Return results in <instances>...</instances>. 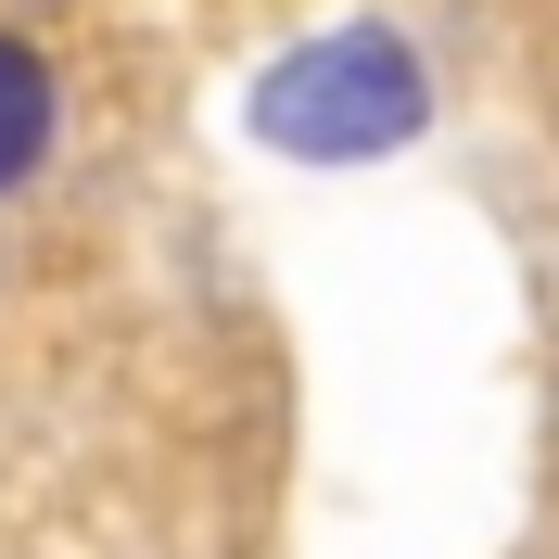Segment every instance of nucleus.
Returning <instances> with one entry per match:
<instances>
[{
	"mask_svg": "<svg viewBox=\"0 0 559 559\" xmlns=\"http://www.w3.org/2000/svg\"><path fill=\"white\" fill-rule=\"evenodd\" d=\"M407 128H419V64L394 38H318L267 90V140H293V153H382Z\"/></svg>",
	"mask_w": 559,
	"mask_h": 559,
	"instance_id": "f257e3e1",
	"label": "nucleus"
},
{
	"mask_svg": "<svg viewBox=\"0 0 559 559\" xmlns=\"http://www.w3.org/2000/svg\"><path fill=\"white\" fill-rule=\"evenodd\" d=\"M51 153V64H38L26 38H0V191Z\"/></svg>",
	"mask_w": 559,
	"mask_h": 559,
	"instance_id": "f03ea898",
	"label": "nucleus"
}]
</instances>
